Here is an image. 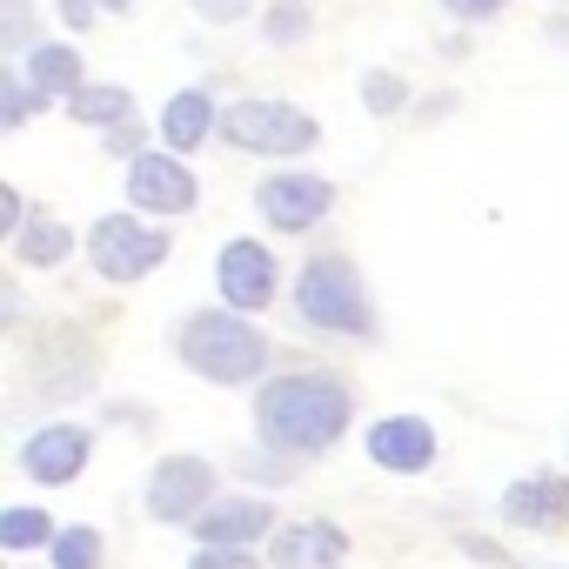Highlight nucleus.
I'll list each match as a JSON object with an SVG mask.
<instances>
[{
    "instance_id": "5",
    "label": "nucleus",
    "mask_w": 569,
    "mask_h": 569,
    "mask_svg": "<svg viewBox=\"0 0 569 569\" xmlns=\"http://www.w3.org/2000/svg\"><path fill=\"white\" fill-rule=\"evenodd\" d=\"M168 248L174 241L148 214H101L94 234H88V261H94L101 281H141V274H154L168 261Z\"/></svg>"
},
{
    "instance_id": "18",
    "label": "nucleus",
    "mask_w": 569,
    "mask_h": 569,
    "mask_svg": "<svg viewBox=\"0 0 569 569\" xmlns=\"http://www.w3.org/2000/svg\"><path fill=\"white\" fill-rule=\"evenodd\" d=\"M68 121H81V128H121V121H134V94L121 88V81H88L74 101H68Z\"/></svg>"
},
{
    "instance_id": "23",
    "label": "nucleus",
    "mask_w": 569,
    "mask_h": 569,
    "mask_svg": "<svg viewBox=\"0 0 569 569\" xmlns=\"http://www.w3.org/2000/svg\"><path fill=\"white\" fill-rule=\"evenodd\" d=\"M0 48L21 54V61L41 48V34H34V8H28V0H0Z\"/></svg>"
},
{
    "instance_id": "36",
    "label": "nucleus",
    "mask_w": 569,
    "mask_h": 569,
    "mask_svg": "<svg viewBox=\"0 0 569 569\" xmlns=\"http://www.w3.org/2000/svg\"><path fill=\"white\" fill-rule=\"evenodd\" d=\"M556 8H569V0H556Z\"/></svg>"
},
{
    "instance_id": "22",
    "label": "nucleus",
    "mask_w": 569,
    "mask_h": 569,
    "mask_svg": "<svg viewBox=\"0 0 569 569\" xmlns=\"http://www.w3.org/2000/svg\"><path fill=\"white\" fill-rule=\"evenodd\" d=\"M362 108L382 114V121L402 114V108H409V81H402L396 68H369V74H362Z\"/></svg>"
},
{
    "instance_id": "11",
    "label": "nucleus",
    "mask_w": 569,
    "mask_h": 569,
    "mask_svg": "<svg viewBox=\"0 0 569 569\" xmlns=\"http://www.w3.org/2000/svg\"><path fill=\"white\" fill-rule=\"evenodd\" d=\"M88 449H94V436L81 429V422H48V429H34L28 436V449H21V469L34 476V482H74L81 476V462H88Z\"/></svg>"
},
{
    "instance_id": "10",
    "label": "nucleus",
    "mask_w": 569,
    "mask_h": 569,
    "mask_svg": "<svg viewBox=\"0 0 569 569\" xmlns=\"http://www.w3.org/2000/svg\"><path fill=\"white\" fill-rule=\"evenodd\" d=\"M214 509V469L201 462V456H168V462H154V476H148V516H161V522H194V516H208Z\"/></svg>"
},
{
    "instance_id": "13",
    "label": "nucleus",
    "mask_w": 569,
    "mask_h": 569,
    "mask_svg": "<svg viewBox=\"0 0 569 569\" xmlns=\"http://www.w3.org/2000/svg\"><path fill=\"white\" fill-rule=\"evenodd\" d=\"M342 556H349V536L336 529V522H289V529H274L268 536V562L274 569H342Z\"/></svg>"
},
{
    "instance_id": "15",
    "label": "nucleus",
    "mask_w": 569,
    "mask_h": 569,
    "mask_svg": "<svg viewBox=\"0 0 569 569\" xmlns=\"http://www.w3.org/2000/svg\"><path fill=\"white\" fill-rule=\"evenodd\" d=\"M268 529H274V509H268L261 496H221L208 516H194L201 549H248V542L268 536Z\"/></svg>"
},
{
    "instance_id": "19",
    "label": "nucleus",
    "mask_w": 569,
    "mask_h": 569,
    "mask_svg": "<svg viewBox=\"0 0 569 569\" xmlns=\"http://www.w3.org/2000/svg\"><path fill=\"white\" fill-rule=\"evenodd\" d=\"M74 254V234L54 221V214H34L28 228H21V241H14V261L21 268H61Z\"/></svg>"
},
{
    "instance_id": "26",
    "label": "nucleus",
    "mask_w": 569,
    "mask_h": 569,
    "mask_svg": "<svg viewBox=\"0 0 569 569\" xmlns=\"http://www.w3.org/2000/svg\"><path fill=\"white\" fill-rule=\"evenodd\" d=\"M134 8V0H61V28L68 34H88L101 14H128Z\"/></svg>"
},
{
    "instance_id": "8",
    "label": "nucleus",
    "mask_w": 569,
    "mask_h": 569,
    "mask_svg": "<svg viewBox=\"0 0 569 569\" xmlns=\"http://www.w3.org/2000/svg\"><path fill=\"white\" fill-rule=\"evenodd\" d=\"M329 208H336V188H329L322 174H309V168H281V174H268V181L254 188V214H261L274 234H309Z\"/></svg>"
},
{
    "instance_id": "2",
    "label": "nucleus",
    "mask_w": 569,
    "mask_h": 569,
    "mask_svg": "<svg viewBox=\"0 0 569 569\" xmlns=\"http://www.w3.org/2000/svg\"><path fill=\"white\" fill-rule=\"evenodd\" d=\"M296 316L309 329H322V336H342V342H376L382 336L362 268L349 254H336V248H322V254L302 261V274H296Z\"/></svg>"
},
{
    "instance_id": "28",
    "label": "nucleus",
    "mask_w": 569,
    "mask_h": 569,
    "mask_svg": "<svg viewBox=\"0 0 569 569\" xmlns=\"http://www.w3.org/2000/svg\"><path fill=\"white\" fill-rule=\"evenodd\" d=\"M141 141H148V128H141V121H121V128H108V134H101V148H108V154H121L128 168H134V161L148 154Z\"/></svg>"
},
{
    "instance_id": "21",
    "label": "nucleus",
    "mask_w": 569,
    "mask_h": 569,
    "mask_svg": "<svg viewBox=\"0 0 569 569\" xmlns=\"http://www.w3.org/2000/svg\"><path fill=\"white\" fill-rule=\"evenodd\" d=\"M34 108H48V101L34 94V81H28L21 68H0V128L14 134V128H21V121L34 114Z\"/></svg>"
},
{
    "instance_id": "1",
    "label": "nucleus",
    "mask_w": 569,
    "mask_h": 569,
    "mask_svg": "<svg viewBox=\"0 0 569 569\" xmlns=\"http://www.w3.org/2000/svg\"><path fill=\"white\" fill-rule=\"evenodd\" d=\"M349 389L322 369H289V376H268L254 396V436L281 456H322L342 442L349 429Z\"/></svg>"
},
{
    "instance_id": "9",
    "label": "nucleus",
    "mask_w": 569,
    "mask_h": 569,
    "mask_svg": "<svg viewBox=\"0 0 569 569\" xmlns=\"http://www.w3.org/2000/svg\"><path fill=\"white\" fill-rule=\"evenodd\" d=\"M128 201H134V214H188V208L201 201V181H194V168H188L181 154L148 148V154L128 168Z\"/></svg>"
},
{
    "instance_id": "7",
    "label": "nucleus",
    "mask_w": 569,
    "mask_h": 569,
    "mask_svg": "<svg viewBox=\"0 0 569 569\" xmlns=\"http://www.w3.org/2000/svg\"><path fill=\"white\" fill-rule=\"evenodd\" d=\"M214 289H221V302H228L234 316H261V309L274 302V289H281L274 248H268V241H248V234L221 241V254H214Z\"/></svg>"
},
{
    "instance_id": "16",
    "label": "nucleus",
    "mask_w": 569,
    "mask_h": 569,
    "mask_svg": "<svg viewBox=\"0 0 569 569\" xmlns=\"http://www.w3.org/2000/svg\"><path fill=\"white\" fill-rule=\"evenodd\" d=\"M221 134V114H214V94L208 88H181L168 108H161V141H168V154H194L201 141H214Z\"/></svg>"
},
{
    "instance_id": "33",
    "label": "nucleus",
    "mask_w": 569,
    "mask_h": 569,
    "mask_svg": "<svg viewBox=\"0 0 569 569\" xmlns=\"http://www.w3.org/2000/svg\"><path fill=\"white\" fill-rule=\"evenodd\" d=\"M0 322H8V329L21 322V289H14V281H0Z\"/></svg>"
},
{
    "instance_id": "4",
    "label": "nucleus",
    "mask_w": 569,
    "mask_h": 569,
    "mask_svg": "<svg viewBox=\"0 0 569 569\" xmlns=\"http://www.w3.org/2000/svg\"><path fill=\"white\" fill-rule=\"evenodd\" d=\"M221 141L241 148V154L296 161V154L322 148V121L296 101H234V108H221Z\"/></svg>"
},
{
    "instance_id": "24",
    "label": "nucleus",
    "mask_w": 569,
    "mask_h": 569,
    "mask_svg": "<svg viewBox=\"0 0 569 569\" xmlns=\"http://www.w3.org/2000/svg\"><path fill=\"white\" fill-rule=\"evenodd\" d=\"M41 542H54V522L41 509H8L0 516V549H41Z\"/></svg>"
},
{
    "instance_id": "32",
    "label": "nucleus",
    "mask_w": 569,
    "mask_h": 569,
    "mask_svg": "<svg viewBox=\"0 0 569 569\" xmlns=\"http://www.w3.org/2000/svg\"><path fill=\"white\" fill-rule=\"evenodd\" d=\"M188 569H261V562H254L248 549H201Z\"/></svg>"
},
{
    "instance_id": "17",
    "label": "nucleus",
    "mask_w": 569,
    "mask_h": 569,
    "mask_svg": "<svg viewBox=\"0 0 569 569\" xmlns=\"http://www.w3.org/2000/svg\"><path fill=\"white\" fill-rule=\"evenodd\" d=\"M21 74L34 81V94H41V101H74V94L88 88L81 48H68V41H41V48L21 61Z\"/></svg>"
},
{
    "instance_id": "30",
    "label": "nucleus",
    "mask_w": 569,
    "mask_h": 569,
    "mask_svg": "<svg viewBox=\"0 0 569 569\" xmlns=\"http://www.w3.org/2000/svg\"><path fill=\"white\" fill-rule=\"evenodd\" d=\"M188 8H194L201 21H214V28H234V21H248L254 0H188Z\"/></svg>"
},
{
    "instance_id": "20",
    "label": "nucleus",
    "mask_w": 569,
    "mask_h": 569,
    "mask_svg": "<svg viewBox=\"0 0 569 569\" xmlns=\"http://www.w3.org/2000/svg\"><path fill=\"white\" fill-rule=\"evenodd\" d=\"M316 34V0H268L261 8V41L268 48H302Z\"/></svg>"
},
{
    "instance_id": "12",
    "label": "nucleus",
    "mask_w": 569,
    "mask_h": 569,
    "mask_svg": "<svg viewBox=\"0 0 569 569\" xmlns=\"http://www.w3.org/2000/svg\"><path fill=\"white\" fill-rule=\"evenodd\" d=\"M502 522L509 529H569V476L542 469L502 489Z\"/></svg>"
},
{
    "instance_id": "35",
    "label": "nucleus",
    "mask_w": 569,
    "mask_h": 569,
    "mask_svg": "<svg viewBox=\"0 0 569 569\" xmlns=\"http://www.w3.org/2000/svg\"><path fill=\"white\" fill-rule=\"evenodd\" d=\"M542 34H549V41H556V48H569V14H556V21H549V28H542Z\"/></svg>"
},
{
    "instance_id": "3",
    "label": "nucleus",
    "mask_w": 569,
    "mask_h": 569,
    "mask_svg": "<svg viewBox=\"0 0 569 569\" xmlns=\"http://www.w3.org/2000/svg\"><path fill=\"white\" fill-rule=\"evenodd\" d=\"M174 356L188 362V376L228 389V382H254L268 369V336L234 309H194L174 329Z\"/></svg>"
},
{
    "instance_id": "31",
    "label": "nucleus",
    "mask_w": 569,
    "mask_h": 569,
    "mask_svg": "<svg viewBox=\"0 0 569 569\" xmlns=\"http://www.w3.org/2000/svg\"><path fill=\"white\" fill-rule=\"evenodd\" d=\"M462 549H469L476 562H489V569H549V562H516L509 549H496V542H482V536H462Z\"/></svg>"
},
{
    "instance_id": "6",
    "label": "nucleus",
    "mask_w": 569,
    "mask_h": 569,
    "mask_svg": "<svg viewBox=\"0 0 569 569\" xmlns=\"http://www.w3.org/2000/svg\"><path fill=\"white\" fill-rule=\"evenodd\" d=\"M28 382L41 389V396H81L88 382H94V336L81 329V322H41L34 336H28Z\"/></svg>"
},
{
    "instance_id": "27",
    "label": "nucleus",
    "mask_w": 569,
    "mask_h": 569,
    "mask_svg": "<svg viewBox=\"0 0 569 569\" xmlns=\"http://www.w3.org/2000/svg\"><path fill=\"white\" fill-rule=\"evenodd\" d=\"M34 214H28V194L14 188V181H0V234H8V248L21 241V228H28Z\"/></svg>"
},
{
    "instance_id": "25",
    "label": "nucleus",
    "mask_w": 569,
    "mask_h": 569,
    "mask_svg": "<svg viewBox=\"0 0 569 569\" xmlns=\"http://www.w3.org/2000/svg\"><path fill=\"white\" fill-rule=\"evenodd\" d=\"M48 549H54V569H101V536L94 529H61Z\"/></svg>"
},
{
    "instance_id": "14",
    "label": "nucleus",
    "mask_w": 569,
    "mask_h": 569,
    "mask_svg": "<svg viewBox=\"0 0 569 569\" xmlns=\"http://www.w3.org/2000/svg\"><path fill=\"white\" fill-rule=\"evenodd\" d=\"M369 462L389 469V476H416V469L436 462V429L422 416H389V422L369 429Z\"/></svg>"
},
{
    "instance_id": "34",
    "label": "nucleus",
    "mask_w": 569,
    "mask_h": 569,
    "mask_svg": "<svg viewBox=\"0 0 569 569\" xmlns=\"http://www.w3.org/2000/svg\"><path fill=\"white\" fill-rule=\"evenodd\" d=\"M416 114H422V121H442V114H456V94H436V101H422Z\"/></svg>"
},
{
    "instance_id": "29",
    "label": "nucleus",
    "mask_w": 569,
    "mask_h": 569,
    "mask_svg": "<svg viewBox=\"0 0 569 569\" xmlns=\"http://www.w3.org/2000/svg\"><path fill=\"white\" fill-rule=\"evenodd\" d=\"M502 8H509V0H442V14L462 21V28H482V21H496Z\"/></svg>"
}]
</instances>
